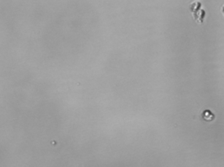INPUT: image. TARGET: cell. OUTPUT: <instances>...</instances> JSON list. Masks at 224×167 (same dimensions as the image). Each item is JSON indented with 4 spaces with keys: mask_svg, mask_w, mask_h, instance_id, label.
<instances>
[{
    "mask_svg": "<svg viewBox=\"0 0 224 167\" xmlns=\"http://www.w3.org/2000/svg\"><path fill=\"white\" fill-rule=\"evenodd\" d=\"M190 10L193 13L194 20L197 23L202 24L203 23L204 18L206 17V11L202 8V4L200 2H193L190 5Z\"/></svg>",
    "mask_w": 224,
    "mask_h": 167,
    "instance_id": "cell-1",
    "label": "cell"
},
{
    "mask_svg": "<svg viewBox=\"0 0 224 167\" xmlns=\"http://www.w3.org/2000/svg\"><path fill=\"white\" fill-rule=\"evenodd\" d=\"M202 118L204 119L205 121H211L214 119L215 116H214V114H213L210 110H206L203 112H202Z\"/></svg>",
    "mask_w": 224,
    "mask_h": 167,
    "instance_id": "cell-2",
    "label": "cell"
},
{
    "mask_svg": "<svg viewBox=\"0 0 224 167\" xmlns=\"http://www.w3.org/2000/svg\"><path fill=\"white\" fill-rule=\"evenodd\" d=\"M222 13L224 14V5L222 6Z\"/></svg>",
    "mask_w": 224,
    "mask_h": 167,
    "instance_id": "cell-3",
    "label": "cell"
}]
</instances>
